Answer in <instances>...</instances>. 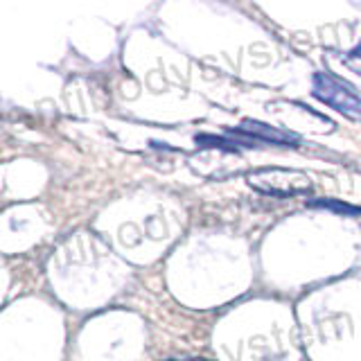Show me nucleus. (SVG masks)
I'll return each mask as SVG.
<instances>
[{"instance_id": "obj_1", "label": "nucleus", "mask_w": 361, "mask_h": 361, "mask_svg": "<svg viewBox=\"0 0 361 361\" xmlns=\"http://www.w3.org/2000/svg\"><path fill=\"white\" fill-rule=\"evenodd\" d=\"M246 180L253 190L262 192L266 196H278V199L307 194L312 190V178H309L305 172H298V169L262 167V169L251 172V174L246 176Z\"/></svg>"}, {"instance_id": "obj_2", "label": "nucleus", "mask_w": 361, "mask_h": 361, "mask_svg": "<svg viewBox=\"0 0 361 361\" xmlns=\"http://www.w3.org/2000/svg\"><path fill=\"white\" fill-rule=\"evenodd\" d=\"M312 93L323 104L332 107L350 120H361V98L357 95L355 86L339 80L332 73H316L312 80Z\"/></svg>"}, {"instance_id": "obj_3", "label": "nucleus", "mask_w": 361, "mask_h": 361, "mask_svg": "<svg viewBox=\"0 0 361 361\" xmlns=\"http://www.w3.org/2000/svg\"><path fill=\"white\" fill-rule=\"evenodd\" d=\"M230 133L244 136V138L260 140V142L282 145V147H296L300 140L296 133L285 131V129H278V127H271V124H264L260 120H244L239 127L230 129Z\"/></svg>"}, {"instance_id": "obj_4", "label": "nucleus", "mask_w": 361, "mask_h": 361, "mask_svg": "<svg viewBox=\"0 0 361 361\" xmlns=\"http://www.w3.org/2000/svg\"><path fill=\"white\" fill-rule=\"evenodd\" d=\"M307 208H323L337 214H348V217H359L361 214V205H350L339 199H312L307 201Z\"/></svg>"}, {"instance_id": "obj_5", "label": "nucleus", "mask_w": 361, "mask_h": 361, "mask_svg": "<svg viewBox=\"0 0 361 361\" xmlns=\"http://www.w3.org/2000/svg\"><path fill=\"white\" fill-rule=\"evenodd\" d=\"M196 145H199V147L223 149V151H237V145L239 142L226 140V138H214V136H196Z\"/></svg>"}, {"instance_id": "obj_6", "label": "nucleus", "mask_w": 361, "mask_h": 361, "mask_svg": "<svg viewBox=\"0 0 361 361\" xmlns=\"http://www.w3.org/2000/svg\"><path fill=\"white\" fill-rule=\"evenodd\" d=\"M352 57H357V59H361V43H359V46H357L355 50H352Z\"/></svg>"}]
</instances>
